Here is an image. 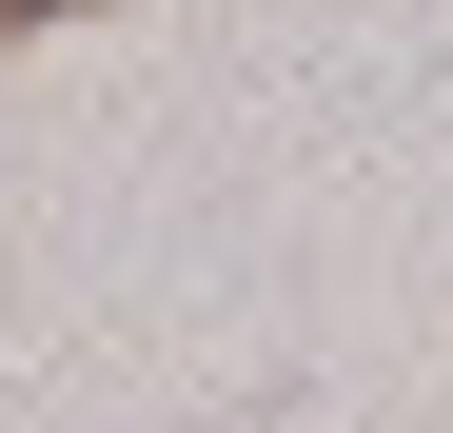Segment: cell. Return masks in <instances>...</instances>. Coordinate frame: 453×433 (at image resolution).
<instances>
[{
	"label": "cell",
	"instance_id": "obj_1",
	"mask_svg": "<svg viewBox=\"0 0 453 433\" xmlns=\"http://www.w3.org/2000/svg\"><path fill=\"white\" fill-rule=\"evenodd\" d=\"M0 20H80V0H0Z\"/></svg>",
	"mask_w": 453,
	"mask_h": 433
}]
</instances>
